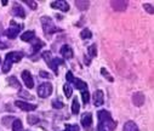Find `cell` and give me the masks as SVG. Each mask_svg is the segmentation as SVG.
Returning a JSON list of instances; mask_svg holds the SVG:
<instances>
[{"mask_svg":"<svg viewBox=\"0 0 154 131\" xmlns=\"http://www.w3.org/2000/svg\"><path fill=\"white\" fill-rule=\"evenodd\" d=\"M97 118H98V124H101L102 126H104L106 129L108 127V130H114L117 127V121H114L110 113L106 109H101L97 112Z\"/></svg>","mask_w":154,"mask_h":131,"instance_id":"obj_1","label":"cell"},{"mask_svg":"<svg viewBox=\"0 0 154 131\" xmlns=\"http://www.w3.org/2000/svg\"><path fill=\"white\" fill-rule=\"evenodd\" d=\"M23 57V54L22 52H9L2 64V70L3 73H9L11 70V67H12V63L15 62H20Z\"/></svg>","mask_w":154,"mask_h":131,"instance_id":"obj_2","label":"cell"},{"mask_svg":"<svg viewBox=\"0 0 154 131\" xmlns=\"http://www.w3.org/2000/svg\"><path fill=\"white\" fill-rule=\"evenodd\" d=\"M43 58L45 60V62H46L48 67H49V68H51V69L54 70L55 75H57V74H58V69H57V68H58V66L64 64V61H63L62 58H60V57H52L50 51H44V52H43Z\"/></svg>","mask_w":154,"mask_h":131,"instance_id":"obj_3","label":"cell"},{"mask_svg":"<svg viewBox=\"0 0 154 131\" xmlns=\"http://www.w3.org/2000/svg\"><path fill=\"white\" fill-rule=\"evenodd\" d=\"M40 22H42V27H43V30H44L46 36H50V35H52L54 33H57V32H62L61 28H57L55 26L54 21L49 16H43L40 18Z\"/></svg>","mask_w":154,"mask_h":131,"instance_id":"obj_4","label":"cell"},{"mask_svg":"<svg viewBox=\"0 0 154 131\" xmlns=\"http://www.w3.org/2000/svg\"><path fill=\"white\" fill-rule=\"evenodd\" d=\"M10 28L8 30H5V35L9 38V39H16L20 34V32L23 29V24H18L16 23L15 21H11L10 22Z\"/></svg>","mask_w":154,"mask_h":131,"instance_id":"obj_5","label":"cell"},{"mask_svg":"<svg viewBox=\"0 0 154 131\" xmlns=\"http://www.w3.org/2000/svg\"><path fill=\"white\" fill-rule=\"evenodd\" d=\"M52 84L51 83H43L38 87V96L40 98H46L52 94Z\"/></svg>","mask_w":154,"mask_h":131,"instance_id":"obj_6","label":"cell"},{"mask_svg":"<svg viewBox=\"0 0 154 131\" xmlns=\"http://www.w3.org/2000/svg\"><path fill=\"white\" fill-rule=\"evenodd\" d=\"M21 76H22V80H23L24 85L28 87V89H33V87H34V80H33V76H32L30 72L23 70L22 74H21Z\"/></svg>","mask_w":154,"mask_h":131,"instance_id":"obj_7","label":"cell"},{"mask_svg":"<svg viewBox=\"0 0 154 131\" xmlns=\"http://www.w3.org/2000/svg\"><path fill=\"white\" fill-rule=\"evenodd\" d=\"M15 106L17 108H20L21 111H23V112H32V111L36 109L35 104H32V103H28V102H24V101H15Z\"/></svg>","mask_w":154,"mask_h":131,"instance_id":"obj_8","label":"cell"},{"mask_svg":"<svg viewBox=\"0 0 154 131\" xmlns=\"http://www.w3.org/2000/svg\"><path fill=\"white\" fill-rule=\"evenodd\" d=\"M110 5L112 8L115 10V11H125L128 9V5L129 3L128 2H124V0H113V2H110Z\"/></svg>","mask_w":154,"mask_h":131,"instance_id":"obj_9","label":"cell"},{"mask_svg":"<svg viewBox=\"0 0 154 131\" xmlns=\"http://www.w3.org/2000/svg\"><path fill=\"white\" fill-rule=\"evenodd\" d=\"M50 6L52 9H57V10H61L63 12H67L69 10V5L67 2H63V0H56V2H51L50 3Z\"/></svg>","mask_w":154,"mask_h":131,"instance_id":"obj_10","label":"cell"},{"mask_svg":"<svg viewBox=\"0 0 154 131\" xmlns=\"http://www.w3.org/2000/svg\"><path fill=\"white\" fill-rule=\"evenodd\" d=\"M132 102H134L135 106L141 107V106H143L144 102H146V96H144L142 92H135V94L132 95Z\"/></svg>","mask_w":154,"mask_h":131,"instance_id":"obj_11","label":"cell"},{"mask_svg":"<svg viewBox=\"0 0 154 131\" xmlns=\"http://www.w3.org/2000/svg\"><path fill=\"white\" fill-rule=\"evenodd\" d=\"M104 103V96H103V91L102 90H97L94 94V104L96 107H100Z\"/></svg>","mask_w":154,"mask_h":131,"instance_id":"obj_12","label":"cell"},{"mask_svg":"<svg viewBox=\"0 0 154 131\" xmlns=\"http://www.w3.org/2000/svg\"><path fill=\"white\" fill-rule=\"evenodd\" d=\"M82 125L86 130H90V127L92 125V114L91 113H85L82 115Z\"/></svg>","mask_w":154,"mask_h":131,"instance_id":"obj_13","label":"cell"},{"mask_svg":"<svg viewBox=\"0 0 154 131\" xmlns=\"http://www.w3.org/2000/svg\"><path fill=\"white\" fill-rule=\"evenodd\" d=\"M60 52H61L62 57L66 58V60H70V58H73V50L69 48V45H63V46L61 48Z\"/></svg>","mask_w":154,"mask_h":131,"instance_id":"obj_14","label":"cell"},{"mask_svg":"<svg viewBox=\"0 0 154 131\" xmlns=\"http://www.w3.org/2000/svg\"><path fill=\"white\" fill-rule=\"evenodd\" d=\"M12 14H14L16 17H21V18H24V17H26V12H24L23 8H22L21 5H18L17 3H15V4H14Z\"/></svg>","mask_w":154,"mask_h":131,"instance_id":"obj_15","label":"cell"},{"mask_svg":"<svg viewBox=\"0 0 154 131\" xmlns=\"http://www.w3.org/2000/svg\"><path fill=\"white\" fill-rule=\"evenodd\" d=\"M72 83L74 84V87H75V89H78V90H83V91H84V90L88 89V84H86L84 80H82V79H76V78H74Z\"/></svg>","mask_w":154,"mask_h":131,"instance_id":"obj_16","label":"cell"},{"mask_svg":"<svg viewBox=\"0 0 154 131\" xmlns=\"http://www.w3.org/2000/svg\"><path fill=\"white\" fill-rule=\"evenodd\" d=\"M123 131H140V130H138V126L136 125L135 121L129 120V121H126V123L124 124Z\"/></svg>","mask_w":154,"mask_h":131,"instance_id":"obj_17","label":"cell"},{"mask_svg":"<svg viewBox=\"0 0 154 131\" xmlns=\"http://www.w3.org/2000/svg\"><path fill=\"white\" fill-rule=\"evenodd\" d=\"M44 45H45V44H44V42H43L40 39H35V40L33 41V44H32L33 52H34V54L39 52V51H40V49H42V48H44Z\"/></svg>","mask_w":154,"mask_h":131,"instance_id":"obj_18","label":"cell"},{"mask_svg":"<svg viewBox=\"0 0 154 131\" xmlns=\"http://www.w3.org/2000/svg\"><path fill=\"white\" fill-rule=\"evenodd\" d=\"M34 36H35V32L34 30H27L23 34H21V40H23V41H30V40L34 39Z\"/></svg>","mask_w":154,"mask_h":131,"instance_id":"obj_19","label":"cell"},{"mask_svg":"<svg viewBox=\"0 0 154 131\" xmlns=\"http://www.w3.org/2000/svg\"><path fill=\"white\" fill-rule=\"evenodd\" d=\"M75 5H76V8H78L79 10L85 11V10H88L90 8V2H84V0H79V2H78V0H76Z\"/></svg>","mask_w":154,"mask_h":131,"instance_id":"obj_20","label":"cell"},{"mask_svg":"<svg viewBox=\"0 0 154 131\" xmlns=\"http://www.w3.org/2000/svg\"><path fill=\"white\" fill-rule=\"evenodd\" d=\"M63 91H64V96H66L67 98H69V97L73 95V86H72L69 83L64 84V85H63Z\"/></svg>","mask_w":154,"mask_h":131,"instance_id":"obj_21","label":"cell"},{"mask_svg":"<svg viewBox=\"0 0 154 131\" xmlns=\"http://www.w3.org/2000/svg\"><path fill=\"white\" fill-rule=\"evenodd\" d=\"M12 131H23V125L21 119H14L12 121Z\"/></svg>","mask_w":154,"mask_h":131,"instance_id":"obj_22","label":"cell"},{"mask_svg":"<svg viewBox=\"0 0 154 131\" xmlns=\"http://www.w3.org/2000/svg\"><path fill=\"white\" fill-rule=\"evenodd\" d=\"M8 83H9L10 86L16 87V89H20V87H21V83L18 81V79H17L16 76H10V78H8Z\"/></svg>","mask_w":154,"mask_h":131,"instance_id":"obj_23","label":"cell"},{"mask_svg":"<svg viewBox=\"0 0 154 131\" xmlns=\"http://www.w3.org/2000/svg\"><path fill=\"white\" fill-rule=\"evenodd\" d=\"M79 112H80V104L78 102V98L75 97L73 100V103H72V113L73 114H79Z\"/></svg>","mask_w":154,"mask_h":131,"instance_id":"obj_24","label":"cell"},{"mask_svg":"<svg viewBox=\"0 0 154 131\" xmlns=\"http://www.w3.org/2000/svg\"><path fill=\"white\" fill-rule=\"evenodd\" d=\"M80 38H82V39H84V40L92 38V33H91V30H90L89 28L83 29V30H82V33H80Z\"/></svg>","mask_w":154,"mask_h":131,"instance_id":"obj_25","label":"cell"},{"mask_svg":"<svg viewBox=\"0 0 154 131\" xmlns=\"http://www.w3.org/2000/svg\"><path fill=\"white\" fill-rule=\"evenodd\" d=\"M101 74H102V75H103V76H104V78H106L107 80H109L110 83H113V81H114L113 76H112V75L109 74V72H108V70H107L106 68H101Z\"/></svg>","mask_w":154,"mask_h":131,"instance_id":"obj_26","label":"cell"},{"mask_svg":"<svg viewBox=\"0 0 154 131\" xmlns=\"http://www.w3.org/2000/svg\"><path fill=\"white\" fill-rule=\"evenodd\" d=\"M88 52H89V55L91 56V57H96L97 56V50H96V44H92L91 46H89V49H88Z\"/></svg>","mask_w":154,"mask_h":131,"instance_id":"obj_27","label":"cell"},{"mask_svg":"<svg viewBox=\"0 0 154 131\" xmlns=\"http://www.w3.org/2000/svg\"><path fill=\"white\" fill-rule=\"evenodd\" d=\"M63 106H64V104H63V102H62L61 100H57V98H56V100L52 101V107L56 108V109H61V108H63Z\"/></svg>","mask_w":154,"mask_h":131,"instance_id":"obj_28","label":"cell"},{"mask_svg":"<svg viewBox=\"0 0 154 131\" xmlns=\"http://www.w3.org/2000/svg\"><path fill=\"white\" fill-rule=\"evenodd\" d=\"M82 98H83V102H84L85 104H88V103H89V100H90V94H89V91L84 90V91L82 92Z\"/></svg>","mask_w":154,"mask_h":131,"instance_id":"obj_29","label":"cell"},{"mask_svg":"<svg viewBox=\"0 0 154 131\" xmlns=\"http://www.w3.org/2000/svg\"><path fill=\"white\" fill-rule=\"evenodd\" d=\"M27 119H28L29 125H35L38 121H39V118H38V117H34V115H28Z\"/></svg>","mask_w":154,"mask_h":131,"instance_id":"obj_30","label":"cell"},{"mask_svg":"<svg viewBox=\"0 0 154 131\" xmlns=\"http://www.w3.org/2000/svg\"><path fill=\"white\" fill-rule=\"evenodd\" d=\"M23 3H26L32 10H36L38 9V5H36V3L35 2H33V0H24Z\"/></svg>","mask_w":154,"mask_h":131,"instance_id":"obj_31","label":"cell"},{"mask_svg":"<svg viewBox=\"0 0 154 131\" xmlns=\"http://www.w3.org/2000/svg\"><path fill=\"white\" fill-rule=\"evenodd\" d=\"M143 9L149 14V15H153L154 14V10H153V5L152 4H144L143 5Z\"/></svg>","mask_w":154,"mask_h":131,"instance_id":"obj_32","label":"cell"},{"mask_svg":"<svg viewBox=\"0 0 154 131\" xmlns=\"http://www.w3.org/2000/svg\"><path fill=\"white\" fill-rule=\"evenodd\" d=\"M66 129L68 131H80L78 125H68V124H66Z\"/></svg>","mask_w":154,"mask_h":131,"instance_id":"obj_33","label":"cell"},{"mask_svg":"<svg viewBox=\"0 0 154 131\" xmlns=\"http://www.w3.org/2000/svg\"><path fill=\"white\" fill-rule=\"evenodd\" d=\"M66 79H67L69 83H72V81H73L74 76H73V73H72L70 70H68V72H67V74H66Z\"/></svg>","mask_w":154,"mask_h":131,"instance_id":"obj_34","label":"cell"},{"mask_svg":"<svg viewBox=\"0 0 154 131\" xmlns=\"http://www.w3.org/2000/svg\"><path fill=\"white\" fill-rule=\"evenodd\" d=\"M20 96H24V97H27V98H33V96L32 95H29V94H27V91H20V94H18Z\"/></svg>","mask_w":154,"mask_h":131,"instance_id":"obj_35","label":"cell"},{"mask_svg":"<svg viewBox=\"0 0 154 131\" xmlns=\"http://www.w3.org/2000/svg\"><path fill=\"white\" fill-rule=\"evenodd\" d=\"M39 75L40 76H43V78H51V75L50 74H48L46 72H44V70H42L40 73H39Z\"/></svg>","mask_w":154,"mask_h":131,"instance_id":"obj_36","label":"cell"},{"mask_svg":"<svg viewBox=\"0 0 154 131\" xmlns=\"http://www.w3.org/2000/svg\"><path fill=\"white\" fill-rule=\"evenodd\" d=\"M97 131H107V129H106L104 126H102L101 124H98V125H97Z\"/></svg>","mask_w":154,"mask_h":131,"instance_id":"obj_37","label":"cell"},{"mask_svg":"<svg viewBox=\"0 0 154 131\" xmlns=\"http://www.w3.org/2000/svg\"><path fill=\"white\" fill-rule=\"evenodd\" d=\"M84 60H85V64H86V66H90V62H91V61H90V58L88 60V57L85 56V58H84Z\"/></svg>","mask_w":154,"mask_h":131,"instance_id":"obj_38","label":"cell"},{"mask_svg":"<svg viewBox=\"0 0 154 131\" xmlns=\"http://www.w3.org/2000/svg\"><path fill=\"white\" fill-rule=\"evenodd\" d=\"M8 3H9L8 0H3V5H4V6H6V5H8Z\"/></svg>","mask_w":154,"mask_h":131,"instance_id":"obj_39","label":"cell"},{"mask_svg":"<svg viewBox=\"0 0 154 131\" xmlns=\"http://www.w3.org/2000/svg\"><path fill=\"white\" fill-rule=\"evenodd\" d=\"M0 48H4V46H3V45H2V44H0Z\"/></svg>","mask_w":154,"mask_h":131,"instance_id":"obj_40","label":"cell"},{"mask_svg":"<svg viewBox=\"0 0 154 131\" xmlns=\"http://www.w3.org/2000/svg\"><path fill=\"white\" fill-rule=\"evenodd\" d=\"M63 131H68V130H67V129H66V130H63Z\"/></svg>","mask_w":154,"mask_h":131,"instance_id":"obj_41","label":"cell"}]
</instances>
